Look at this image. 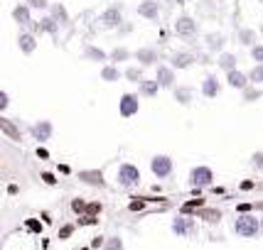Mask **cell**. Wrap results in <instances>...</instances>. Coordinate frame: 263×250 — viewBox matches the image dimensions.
<instances>
[{"label":"cell","instance_id":"obj_44","mask_svg":"<svg viewBox=\"0 0 263 250\" xmlns=\"http://www.w3.org/2000/svg\"><path fill=\"white\" fill-rule=\"evenodd\" d=\"M37 157H42V159H47L49 157V152H47L45 148H37Z\"/></svg>","mask_w":263,"mask_h":250},{"label":"cell","instance_id":"obj_40","mask_svg":"<svg viewBox=\"0 0 263 250\" xmlns=\"http://www.w3.org/2000/svg\"><path fill=\"white\" fill-rule=\"evenodd\" d=\"M251 189H256V184H253L251 179H246V182H241V192H251Z\"/></svg>","mask_w":263,"mask_h":250},{"label":"cell","instance_id":"obj_3","mask_svg":"<svg viewBox=\"0 0 263 250\" xmlns=\"http://www.w3.org/2000/svg\"><path fill=\"white\" fill-rule=\"evenodd\" d=\"M172 32H175V37L190 42V39H195L197 34H199V23H197L192 15H177L175 25H172Z\"/></svg>","mask_w":263,"mask_h":250},{"label":"cell","instance_id":"obj_33","mask_svg":"<svg viewBox=\"0 0 263 250\" xmlns=\"http://www.w3.org/2000/svg\"><path fill=\"white\" fill-rule=\"evenodd\" d=\"M249 79H251V86H261L263 84V64H253L249 69Z\"/></svg>","mask_w":263,"mask_h":250},{"label":"cell","instance_id":"obj_14","mask_svg":"<svg viewBox=\"0 0 263 250\" xmlns=\"http://www.w3.org/2000/svg\"><path fill=\"white\" fill-rule=\"evenodd\" d=\"M32 8L27 5V3H17L15 8H12V20H15V25L17 27H23V30H27V27H32L34 25V20H32Z\"/></svg>","mask_w":263,"mask_h":250},{"label":"cell","instance_id":"obj_15","mask_svg":"<svg viewBox=\"0 0 263 250\" xmlns=\"http://www.w3.org/2000/svg\"><path fill=\"white\" fill-rule=\"evenodd\" d=\"M167 64L175 69H192L197 64V54L187 52V49H177V52H172L167 57Z\"/></svg>","mask_w":263,"mask_h":250},{"label":"cell","instance_id":"obj_35","mask_svg":"<svg viewBox=\"0 0 263 250\" xmlns=\"http://www.w3.org/2000/svg\"><path fill=\"white\" fill-rule=\"evenodd\" d=\"M249 57L253 59V64H263V42H256L249 49Z\"/></svg>","mask_w":263,"mask_h":250},{"label":"cell","instance_id":"obj_8","mask_svg":"<svg viewBox=\"0 0 263 250\" xmlns=\"http://www.w3.org/2000/svg\"><path fill=\"white\" fill-rule=\"evenodd\" d=\"M140 93H133L128 91L123 93L121 98H118V115L121 118H133V115H138V111H140Z\"/></svg>","mask_w":263,"mask_h":250},{"label":"cell","instance_id":"obj_6","mask_svg":"<svg viewBox=\"0 0 263 250\" xmlns=\"http://www.w3.org/2000/svg\"><path fill=\"white\" fill-rule=\"evenodd\" d=\"M27 133L32 135L34 142L45 145V142H49V140H52V135H54V123H52V120H47V118H42V120H34V123L27 128Z\"/></svg>","mask_w":263,"mask_h":250},{"label":"cell","instance_id":"obj_29","mask_svg":"<svg viewBox=\"0 0 263 250\" xmlns=\"http://www.w3.org/2000/svg\"><path fill=\"white\" fill-rule=\"evenodd\" d=\"M236 42H239L241 47H249V49H251V47L256 45V30H253V27H241L239 32H236Z\"/></svg>","mask_w":263,"mask_h":250},{"label":"cell","instance_id":"obj_28","mask_svg":"<svg viewBox=\"0 0 263 250\" xmlns=\"http://www.w3.org/2000/svg\"><path fill=\"white\" fill-rule=\"evenodd\" d=\"M108 57H111V64H128L130 59H133V52L128 49V47H114L111 52H108Z\"/></svg>","mask_w":263,"mask_h":250},{"label":"cell","instance_id":"obj_45","mask_svg":"<svg viewBox=\"0 0 263 250\" xmlns=\"http://www.w3.org/2000/svg\"><path fill=\"white\" fill-rule=\"evenodd\" d=\"M27 226L32 228V231H40V228H42L40 223H37V221H34V218H30V221H27Z\"/></svg>","mask_w":263,"mask_h":250},{"label":"cell","instance_id":"obj_17","mask_svg":"<svg viewBox=\"0 0 263 250\" xmlns=\"http://www.w3.org/2000/svg\"><path fill=\"white\" fill-rule=\"evenodd\" d=\"M32 30L40 34H52V37H54V34L59 32V23L49 15V12H45V15H40V20H34Z\"/></svg>","mask_w":263,"mask_h":250},{"label":"cell","instance_id":"obj_13","mask_svg":"<svg viewBox=\"0 0 263 250\" xmlns=\"http://www.w3.org/2000/svg\"><path fill=\"white\" fill-rule=\"evenodd\" d=\"M224 91V84L219 79L217 74H206L204 79H202V86H199V93L204 96V98H219Z\"/></svg>","mask_w":263,"mask_h":250},{"label":"cell","instance_id":"obj_23","mask_svg":"<svg viewBox=\"0 0 263 250\" xmlns=\"http://www.w3.org/2000/svg\"><path fill=\"white\" fill-rule=\"evenodd\" d=\"M172 98L177 101V106H192V101H195V91H192V86L177 84V86L172 89Z\"/></svg>","mask_w":263,"mask_h":250},{"label":"cell","instance_id":"obj_4","mask_svg":"<svg viewBox=\"0 0 263 250\" xmlns=\"http://www.w3.org/2000/svg\"><path fill=\"white\" fill-rule=\"evenodd\" d=\"M172 172H175V162H172L170 155L158 152V155H153V157H150V174H153L155 179L165 182V179H170L172 177Z\"/></svg>","mask_w":263,"mask_h":250},{"label":"cell","instance_id":"obj_25","mask_svg":"<svg viewBox=\"0 0 263 250\" xmlns=\"http://www.w3.org/2000/svg\"><path fill=\"white\" fill-rule=\"evenodd\" d=\"M79 182L89 184V186H106L103 172H99V170H81L79 172Z\"/></svg>","mask_w":263,"mask_h":250},{"label":"cell","instance_id":"obj_38","mask_svg":"<svg viewBox=\"0 0 263 250\" xmlns=\"http://www.w3.org/2000/svg\"><path fill=\"white\" fill-rule=\"evenodd\" d=\"M8 108H10V93H8L5 89H3V91H0V111L5 113Z\"/></svg>","mask_w":263,"mask_h":250},{"label":"cell","instance_id":"obj_10","mask_svg":"<svg viewBox=\"0 0 263 250\" xmlns=\"http://www.w3.org/2000/svg\"><path fill=\"white\" fill-rule=\"evenodd\" d=\"M153 79L160 84V89H167V91H172L175 86H177V69L170 67V64H158L155 67V76Z\"/></svg>","mask_w":263,"mask_h":250},{"label":"cell","instance_id":"obj_30","mask_svg":"<svg viewBox=\"0 0 263 250\" xmlns=\"http://www.w3.org/2000/svg\"><path fill=\"white\" fill-rule=\"evenodd\" d=\"M123 79L130 81V84H140V81L145 79V69L136 64V67H126L123 69Z\"/></svg>","mask_w":263,"mask_h":250},{"label":"cell","instance_id":"obj_24","mask_svg":"<svg viewBox=\"0 0 263 250\" xmlns=\"http://www.w3.org/2000/svg\"><path fill=\"white\" fill-rule=\"evenodd\" d=\"M99 79L106 81V84H118L123 79V71L118 69V64H101V71H99Z\"/></svg>","mask_w":263,"mask_h":250},{"label":"cell","instance_id":"obj_19","mask_svg":"<svg viewBox=\"0 0 263 250\" xmlns=\"http://www.w3.org/2000/svg\"><path fill=\"white\" fill-rule=\"evenodd\" d=\"M17 49H20V54H25V57L34 54V49H37V34L30 32V30H23V32L17 34Z\"/></svg>","mask_w":263,"mask_h":250},{"label":"cell","instance_id":"obj_43","mask_svg":"<svg viewBox=\"0 0 263 250\" xmlns=\"http://www.w3.org/2000/svg\"><path fill=\"white\" fill-rule=\"evenodd\" d=\"M130 30H133V27H130V25H128V23H123V25H121V27H118V32H121V34H128V32H130Z\"/></svg>","mask_w":263,"mask_h":250},{"label":"cell","instance_id":"obj_32","mask_svg":"<svg viewBox=\"0 0 263 250\" xmlns=\"http://www.w3.org/2000/svg\"><path fill=\"white\" fill-rule=\"evenodd\" d=\"M261 96H263V91H261V89H256V86H249V89H243V91H241L243 103H256Z\"/></svg>","mask_w":263,"mask_h":250},{"label":"cell","instance_id":"obj_16","mask_svg":"<svg viewBox=\"0 0 263 250\" xmlns=\"http://www.w3.org/2000/svg\"><path fill=\"white\" fill-rule=\"evenodd\" d=\"M227 34L224 32H206L204 34V47H206V52H212V54H221V52H227Z\"/></svg>","mask_w":263,"mask_h":250},{"label":"cell","instance_id":"obj_47","mask_svg":"<svg viewBox=\"0 0 263 250\" xmlns=\"http://www.w3.org/2000/svg\"><path fill=\"white\" fill-rule=\"evenodd\" d=\"M84 250H89V248H84Z\"/></svg>","mask_w":263,"mask_h":250},{"label":"cell","instance_id":"obj_1","mask_svg":"<svg viewBox=\"0 0 263 250\" xmlns=\"http://www.w3.org/2000/svg\"><path fill=\"white\" fill-rule=\"evenodd\" d=\"M231 233L236 238H246V240H256L261 238L263 233V221L256 211H249V214H236L234 216V223H231Z\"/></svg>","mask_w":263,"mask_h":250},{"label":"cell","instance_id":"obj_39","mask_svg":"<svg viewBox=\"0 0 263 250\" xmlns=\"http://www.w3.org/2000/svg\"><path fill=\"white\" fill-rule=\"evenodd\" d=\"M71 233H74V226H64V228H62V231H59V238L64 240V238H69Z\"/></svg>","mask_w":263,"mask_h":250},{"label":"cell","instance_id":"obj_12","mask_svg":"<svg viewBox=\"0 0 263 250\" xmlns=\"http://www.w3.org/2000/svg\"><path fill=\"white\" fill-rule=\"evenodd\" d=\"M133 59H136V64H140V67H158L160 64V54H158V49L155 47H138L136 52H133Z\"/></svg>","mask_w":263,"mask_h":250},{"label":"cell","instance_id":"obj_46","mask_svg":"<svg viewBox=\"0 0 263 250\" xmlns=\"http://www.w3.org/2000/svg\"><path fill=\"white\" fill-rule=\"evenodd\" d=\"M136 209H143V204H140V201H133V204H130V211H136Z\"/></svg>","mask_w":263,"mask_h":250},{"label":"cell","instance_id":"obj_41","mask_svg":"<svg viewBox=\"0 0 263 250\" xmlns=\"http://www.w3.org/2000/svg\"><path fill=\"white\" fill-rule=\"evenodd\" d=\"M42 179H45L47 184H57V177H54V174H49V172H42Z\"/></svg>","mask_w":263,"mask_h":250},{"label":"cell","instance_id":"obj_18","mask_svg":"<svg viewBox=\"0 0 263 250\" xmlns=\"http://www.w3.org/2000/svg\"><path fill=\"white\" fill-rule=\"evenodd\" d=\"M227 86H231L234 91H243L251 86V79H249V71H241V69H234L227 74Z\"/></svg>","mask_w":263,"mask_h":250},{"label":"cell","instance_id":"obj_37","mask_svg":"<svg viewBox=\"0 0 263 250\" xmlns=\"http://www.w3.org/2000/svg\"><path fill=\"white\" fill-rule=\"evenodd\" d=\"M251 167L258 172V174H263V150H258V152L251 155Z\"/></svg>","mask_w":263,"mask_h":250},{"label":"cell","instance_id":"obj_11","mask_svg":"<svg viewBox=\"0 0 263 250\" xmlns=\"http://www.w3.org/2000/svg\"><path fill=\"white\" fill-rule=\"evenodd\" d=\"M160 12H162V5L158 0H140L136 8V15L143 17V20H150V23H158L160 20Z\"/></svg>","mask_w":263,"mask_h":250},{"label":"cell","instance_id":"obj_20","mask_svg":"<svg viewBox=\"0 0 263 250\" xmlns=\"http://www.w3.org/2000/svg\"><path fill=\"white\" fill-rule=\"evenodd\" d=\"M0 133L8 137V140H12V142H23V130H20V125L15 123V120H10V118H0Z\"/></svg>","mask_w":263,"mask_h":250},{"label":"cell","instance_id":"obj_2","mask_svg":"<svg viewBox=\"0 0 263 250\" xmlns=\"http://www.w3.org/2000/svg\"><path fill=\"white\" fill-rule=\"evenodd\" d=\"M140 179H143V174H140V170H138L133 162H121L118 164V170H116V184L118 186L133 189V186L140 184Z\"/></svg>","mask_w":263,"mask_h":250},{"label":"cell","instance_id":"obj_22","mask_svg":"<svg viewBox=\"0 0 263 250\" xmlns=\"http://www.w3.org/2000/svg\"><path fill=\"white\" fill-rule=\"evenodd\" d=\"M84 59H86V61H93V64H108V61H111L108 52L101 49V47H96V45L84 47Z\"/></svg>","mask_w":263,"mask_h":250},{"label":"cell","instance_id":"obj_21","mask_svg":"<svg viewBox=\"0 0 263 250\" xmlns=\"http://www.w3.org/2000/svg\"><path fill=\"white\" fill-rule=\"evenodd\" d=\"M217 69L219 71H224V74H229V71H234V69H239V54L236 52H221V54H217Z\"/></svg>","mask_w":263,"mask_h":250},{"label":"cell","instance_id":"obj_9","mask_svg":"<svg viewBox=\"0 0 263 250\" xmlns=\"http://www.w3.org/2000/svg\"><path fill=\"white\" fill-rule=\"evenodd\" d=\"M99 23H101L103 27L118 30V27L123 25V3H114V5H108V8L99 15Z\"/></svg>","mask_w":263,"mask_h":250},{"label":"cell","instance_id":"obj_26","mask_svg":"<svg viewBox=\"0 0 263 250\" xmlns=\"http://www.w3.org/2000/svg\"><path fill=\"white\" fill-rule=\"evenodd\" d=\"M160 91H162L160 84H158L155 79H143L140 84H138V93H140L143 98H155Z\"/></svg>","mask_w":263,"mask_h":250},{"label":"cell","instance_id":"obj_34","mask_svg":"<svg viewBox=\"0 0 263 250\" xmlns=\"http://www.w3.org/2000/svg\"><path fill=\"white\" fill-rule=\"evenodd\" d=\"M123 248H126V245H123V238H121V236H108L101 250H123Z\"/></svg>","mask_w":263,"mask_h":250},{"label":"cell","instance_id":"obj_42","mask_svg":"<svg viewBox=\"0 0 263 250\" xmlns=\"http://www.w3.org/2000/svg\"><path fill=\"white\" fill-rule=\"evenodd\" d=\"M103 243H106V238H103V236H99V238L91 240V248H103Z\"/></svg>","mask_w":263,"mask_h":250},{"label":"cell","instance_id":"obj_36","mask_svg":"<svg viewBox=\"0 0 263 250\" xmlns=\"http://www.w3.org/2000/svg\"><path fill=\"white\" fill-rule=\"evenodd\" d=\"M25 3H27L34 12H49V5H52L49 0H25Z\"/></svg>","mask_w":263,"mask_h":250},{"label":"cell","instance_id":"obj_27","mask_svg":"<svg viewBox=\"0 0 263 250\" xmlns=\"http://www.w3.org/2000/svg\"><path fill=\"white\" fill-rule=\"evenodd\" d=\"M49 15H52V17H54V20L59 23V27H67L69 20H71L64 3H52V5H49Z\"/></svg>","mask_w":263,"mask_h":250},{"label":"cell","instance_id":"obj_31","mask_svg":"<svg viewBox=\"0 0 263 250\" xmlns=\"http://www.w3.org/2000/svg\"><path fill=\"white\" fill-rule=\"evenodd\" d=\"M197 218L199 221H209V223H217V221H221V211L219 209H202V211H197Z\"/></svg>","mask_w":263,"mask_h":250},{"label":"cell","instance_id":"obj_5","mask_svg":"<svg viewBox=\"0 0 263 250\" xmlns=\"http://www.w3.org/2000/svg\"><path fill=\"white\" fill-rule=\"evenodd\" d=\"M214 184V170L209 167V164H195L192 170H190V186L192 189H209Z\"/></svg>","mask_w":263,"mask_h":250},{"label":"cell","instance_id":"obj_7","mask_svg":"<svg viewBox=\"0 0 263 250\" xmlns=\"http://www.w3.org/2000/svg\"><path fill=\"white\" fill-rule=\"evenodd\" d=\"M197 228V216H190V214H180V216L172 218V226L170 231L177 236V238H187V236H192Z\"/></svg>","mask_w":263,"mask_h":250}]
</instances>
